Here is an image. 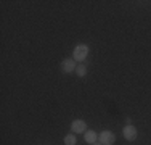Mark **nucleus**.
I'll return each instance as SVG.
<instances>
[{
  "label": "nucleus",
  "instance_id": "obj_1",
  "mask_svg": "<svg viewBox=\"0 0 151 145\" xmlns=\"http://www.w3.org/2000/svg\"><path fill=\"white\" fill-rule=\"evenodd\" d=\"M88 52H90V49H88V45H85V44H79V45L74 47V52H73V58L76 61H79V63H82V61L87 58Z\"/></svg>",
  "mask_w": 151,
  "mask_h": 145
},
{
  "label": "nucleus",
  "instance_id": "obj_2",
  "mask_svg": "<svg viewBox=\"0 0 151 145\" xmlns=\"http://www.w3.org/2000/svg\"><path fill=\"white\" fill-rule=\"evenodd\" d=\"M122 136L125 137V140H129V142H134V140L138 137V130L134 124H125L124 129H122Z\"/></svg>",
  "mask_w": 151,
  "mask_h": 145
},
{
  "label": "nucleus",
  "instance_id": "obj_3",
  "mask_svg": "<svg viewBox=\"0 0 151 145\" xmlns=\"http://www.w3.org/2000/svg\"><path fill=\"white\" fill-rule=\"evenodd\" d=\"M76 68H77V65H76L74 58H66V60L61 61V71L66 72V74H69V72H76Z\"/></svg>",
  "mask_w": 151,
  "mask_h": 145
},
{
  "label": "nucleus",
  "instance_id": "obj_4",
  "mask_svg": "<svg viewBox=\"0 0 151 145\" xmlns=\"http://www.w3.org/2000/svg\"><path fill=\"white\" fill-rule=\"evenodd\" d=\"M85 130H87L85 121H82V119H74L73 124H71V132L73 134H85Z\"/></svg>",
  "mask_w": 151,
  "mask_h": 145
},
{
  "label": "nucleus",
  "instance_id": "obj_5",
  "mask_svg": "<svg viewBox=\"0 0 151 145\" xmlns=\"http://www.w3.org/2000/svg\"><path fill=\"white\" fill-rule=\"evenodd\" d=\"M114 142H116V136L111 130H103L100 134V144L101 145H113Z\"/></svg>",
  "mask_w": 151,
  "mask_h": 145
},
{
  "label": "nucleus",
  "instance_id": "obj_6",
  "mask_svg": "<svg viewBox=\"0 0 151 145\" xmlns=\"http://www.w3.org/2000/svg\"><path fill=\"white\" fill-rule=\"evenodd\" d=\"M84 139H85V142L87 144H95L96 140H98V134L95 132V130H92V129H87L85 130V134H84Z\"/></svg>",
  "mask_w": 151,
  "mask_h": 145
},
{
  "label": "nucleus",
  "instance_id": "obj_7",
  "mask_svg": "<svg viewBox=\"0 0 151 145\" xmlns=\"http://www.w3.org/2000/svg\"><path fill=\"white\" fill-rule=\"evenodd\" d=\"M64 145H77V139H76V134H68L64 136Z\"/></svg>",
  "mask_w": 151,
  "mask_h": 145
},
{
  "label": "nucleus",
  "instance_id": "obj_8",
  "mask_svg": "<svg viewBox=\"0 0 151 145\" xmlns=\"http://www.w3.org/2000/svg\"><path fill=\"white\" fill-rule=\"evenodd\" d=\"M76 74H77L79 78L87 76V66H85V65H77V68H76Z\"/></svg>",
  "mask_w": 151,
  "mask_h": 145
},
{
  "label": "nucleus",
  "instance_id": "obj_9",
  "mask_svg": "<svg viewBox=\"0 0 151 145\" xmlns=\"http://www.w3.org/2000/svg\"><path fill=\"white\" fill-rule=\"evenodd\" d=\"M92 145H101V144H96V142H95V144H92Z\"/></svg>",
  "mask_w": 151,
  "mask_h": 145
}]
</instances>
